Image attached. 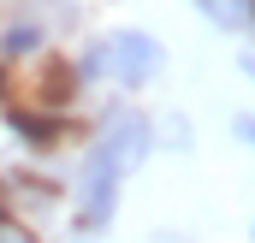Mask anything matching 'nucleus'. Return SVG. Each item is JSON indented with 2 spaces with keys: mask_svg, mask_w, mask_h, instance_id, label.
<instances>
[{
  "mask_svg": "<svg viewBox=\"0 0 255 243\" xmlns=\"http://www.w3.org/2000/svg\"><path fill=\"white\" fill-rule=\"evenodd\" d=\"M160 130H166V142H172V148H190V119H184V113H166Z\"/></svg>",
  "mask_w": 255,
  "mask_h": 243,
  "instance_id": "obj_7",
  "label": "nucleus"
},
{
  "mask_svg": "<svg viewBox=\"0 0 255 243\" xmlns=\"http://www.w3.org/2000/svg\"><path fill=\"white\" fill-rule=\"evenodd\" d=\"M232 130H238V142L255 154V113H238V119H232Z\"/></svg>",
  "mask_w": 255,
  "mask_h": 243,
  "instance_id": "obj_8",
  "label": "nucleus"
},
{
  "mask_svg": "<svg viewBox=\"0 0 255 243\" xmlns=\"http://www.w3.org/2000/svg\"><path fill=\"white\" fill-rule=\"evenodd\" d=\"M119 190H125V172L89 142L83 148V166H77V184H71V226L83 238H101L119 214Z\"/></svg>",
  "mask_w": 255,
  "mask_h": 243,
  "instance_id": "obj_2",
  "label": "nucleus"
},
{
  "mask_svg": "<svg viewBox=\"0 0 255 243\" xmlns=\"http://www.w3.org/2000/svg\"><path fill=\"white\" fill-rule=\"evenodd\" d=\"M250 243H255V226H250Z\"/></svg>",
  "mask_w": 255,
  "mask_h": 243,
  "instance_id": "obj_11",
  "label": "nucleus"
},
{
  "mask_svg": "<svg viewBox=\"0 0 255 243\" xmlns=\"http://www.w3.org/2000/svg\"><path fill=\"white\" fill-rule=\"evenodd\" d=\"M0 54H6V60L42 54V24H36V18H30V24H6V36H0Z\"/></svg>",
  "mask_w": 255,
  "mask_h": 243,
  "instance_id": "obj_6",
  "label": "nucleus"
},
{
  "mask_svg": "<svg viewBox=\"0 0 255 243\" xmlns=\"http://www.w3.org/2000/svg\"><path fill=\"white\" fill-rule=\"evenodd\" d=\"M166 71V48L148 36V30H113V36H101V42H89L77 60H71V77H77V89L83 83H125V89H142V83H154Z\"/></svg>",
  "mask_w": 255,
  "mask_h": 243,
  "instance_id": "obj_1",
  "label": "nucleus"
},
{
  "mask_svg": "<svg viewBox=\"0 0 255 243\" xmlns=\"http://www.w3.org/2000/svg\"><path fill=\"white\" fill-rule=\"evenodd\" d=\"M95 148L130 178V172L148 160V148H154V124L142 119L136 107H107V113H101V130H95Z\"/></svg>",
  "mask_w": 255,
  "mask_h": 243,
  "instance_id": "obj_3",
  "label": "nucleus"
},
{
  "mask_svg": "<svg viewBox=\"0 0 255 243\" xmlns=\"http://www.w3.org/2000/svg\"><path fill=\"white\" fill-rule=\"evenodd\" d=\"M6 124H12V136H18V142H30V148L60 142V119H48V113H24V107H12Z\"/></svg>",
  "mask_w": 255,
  "mask_h": 243,
  "instance_id": "obj_4",
  "label": "nucleus"
},
{
  "mask_svg": "<svg viewBox=\"0 0 255 243\" xmlns=\"http://www.w3.org/2000/svg\"><path fill=\"white\" fill-rule=\"evenodd\" d=\"M250 24H255V0H250Z\"/></svg>",
  "mask_w": 255,
  "mask_h": 243,
  "instance_id": "obj_10",
  "label": "nucleus"
},
{
  "mask_svg": "<svg viewBox=\"0 0 255 243\" xmlns=\"http://www.w3.org/2000/svg\"><path fill=\"white\" fill-rule=\"evenodd\" d=\"M238 65H244V77H250V83H255V54H244V60H238Z\"/></svg>",
  "mask_w": 255,
  "mask_h": 243,
  "instance_id": "obj_9",
  "label": "nucleus"
},
{
  "mask_svg": "<svg viewBox=\"0 0 255 243\" xmlns=\"http://www.w3.org/2000/svg\"><path fill=\"white\" fill-rule=\"evenodd\" d=\"M208 24H220L226 36H244L250 30V0H196Z\"/></svg>",
  "mask_w": 255,
  "mask_h": 243,
  "instance_id": "obj_5",
  "label": "nucleus"
},
{
  "mask_svg": "<svg viewBox=\"0 0 255 243\" xmlns=\"http://www.w3.org/2000/svg\"><path fill=\"white\" fill-rule=\"evenodd\" d=\"M0 95H6V83H0Z\"/></svg>",
  "mask_w": 255,
  "mask_h": 243,
  "instance_id": "obj_12",
  "label": "nucleus"
}]
</instances>
